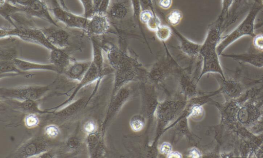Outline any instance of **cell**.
<instances>
[{
  "label": "cell",
  "instance_id": "cell-33",
  "mask_svg": "<svg viewBox=\"0 0 263 158\" xmlns=\"http://www.w3.org/2000/svg\"><path fill=\"white\" fill-rule=\"evenodd\" d=\"M160 152L165 155H168L172 152V146L169 143L164 142L160 147Z\"/></svg>",
  "mask_w": 263,
  "mask_h": 158
},
{
  "label": "cell",
  "instance_id": "cell-21",
  "mask_svg": "<svg viewBox=\"0 0 263 158\" xmlns=\"http://www.w3.org/2000/svg\"><path fill=\"white\" fill-rule=\"evenodd\" d=\"M83 8V16L89 18L96 12L95 0H79Z\"/></svg>",
  "mask_w": 263,
  "mask_h": 158
},
{
  "label": "cell",
  "instance_id": "cell-11",
  "mask_svg": "<svg viewBox=\"0 0 263 158\" xmlns=\"http://www.w3.org/2000/svg\"><path fill=\"white\" fill-rule=\"evenodd\" d=\"M91 64V61H71L63 73L68 79L79 82L84 77Z\"/></svg>",
  "mask_w": 263,
  "mask_h": 158
},
{
  "label": "cell",
  "instance_id": "cell-36",
  "mask_svg": "<svg viewBox=\"0 0 263 158\" xmlns=\"http://www.w3.org/2000/svg\"><path fill=\"white\" fill-rule=\"evenodd\" d=\"M189 155L192 157H200V152L196 149H193L190 151Z\"/></svg>",
  "mask_w": 263,
  "mask_h": 158
},
{
  "label": "cell",
  "instance_id": "cell-37",
  "mask_svg": "<svg viewBox=\"0 0 263 158\" xmlns=\"http://www.w3.org/2000/svg\"><path fill=\"white\" fill-rule=\"evenodd\" d=\"M202 108L199 106H196L193 109L192 114L194 116H199L202 112Z\"/></svg>",
  "mask_w": 263,
  "mask_h": 158
},
{
  "label": "cell",
  "instance_id": "cell-18",
  "mask_svg": "<svg viewBox=\"0 0 263 158\" xmlns=\"http://www.w3.org/2000/svg\"><path fill=\"white\" fill-rule=\"evenodd\" d=\"M1 15L8 21L13 27L15 24L12 16L17 13H25V8L15 6L7 0H1Z\"/></svg>",
  "mask_w": 263,
  "mask_h": 158
},
{
  "label": "cell",
  "instance_id": "cell-7",
  "mask_svg": "<svg viewBox=\"0 0 263 158\" xmlns=\"http://www.w3.org/2000/svg\"><path fill=\"white\" fill-rule=\"evenodd\" d=\"M102 77H102L100 74L97 67L91 61V64L89 70L83 79L79 82L78 84L77 85L76 87L74 88L68 98L63 102L62 103L54 107L48 109V110L50 111L56 110L61 107H63V106L69 104L72 101L73 99L76 96L78 92L81 90V88L86 85L90 84L95 81H97L98 82H97V84H96V87L93 91V94H95L96 91H97V86L99 85V82L100 81Z\"/></svg>",
  "mask_w": 263,
  "mask_h": 158
},
{
  "label": "cell",
  "instance_id": "cell-26",
  "mask_svg": "<svg viewBox=\"0 0 263 158\" xmlns=\"http://www.w3.org/2000/svg\"><path fill=\"white\" fill-rule=\"evenodd\" d=\"M158 38L161 41L166 40L171 35V28L166 26H160L156 31Z\"/></svg>",
  "mask_w": 263,
  "mask_h": 158
},
{
  "label": "cell",
  "instance_id": "cell-38",
  "mask_svg": "<svg viewBox=\"0 0 263 158\" xmlns=\"http://www.w3.org/2000/svg\"><path fill=\"white\" fill-rule=\"evenodd\" d=\"M168 157H177V158H179V157H181L182 156H181V154L177 152V151H174V152H173L172 151L167 156Z\"/></svg>",
  "mask_w": 263,
  "mask_h": 158
},
{
  "label": "cell",
  "instance_id": "cell-25",
  "mask_svg": "<svg viewBox=\"0 0 263 158\" xmlns=\"http://www.w3.org/2000/svg\"><path fill=\"white\" fill-rule=\"evenodd\" d=\"M24 121L25 126L29 129L37 127L40 123L37 114H27L24 118Z\"/></svg>",
  "mask_w": 263,
  "mask_h": 158
},
{
  "label": "cell",
  "instance_id": "cell-5",
  "mask_svg": "<svg viewBox=\"0 0 263 158\" xmlns=\"http://www.w3.org/2000/svg\"><path fill=\"white\" fill-rule=\"evenodd\" d=\"M51 14L54 18L71 29L85 31L88 18L79 15L63 8L59 0H46Z\"/></svg>",
  "mask_w": 263,
  "mask_h": 158
},
{
  "label": "cell",
  "instance_id": "cell-24",
  "mask_svg": "<svg viewBox=\"0 0 263 158\" xmlns=\"http://www.w3.org/2000/svg\"><path fill=\"white\" fill-rule=\"evenodd\" d=\"M44 133L46 137L53 139L59 137L60 129L57 125L50 124L44 128Z\"/></svg>",
  "mask_w": 263,
  "mask_h": 158
},
{
  "label": "cell",
  "instance_id": "cell-2",
  "mask_svg": "<svg viewBox=\"0 0 263 158\" xmlns=\"http://www.w3.org/2000/svg\"><path fill=\"white\" fill-rule=\"evenodd\" d=\"M9 37H16L23 41L43 47L49 51L57 48L49 41L41 28L33 26H1V39Z\"/></svg>",
  "mask_w": 263,
  "mask_h": 158
},
{
  "label": "cell",
  "instance_id": "cell-6",
  "mask_svg": "<svg viewBox=\"0 0 263 158\" xmlns=\"http://www.w3.org/2000/svg\"><path fill=\"white\" fill-rule=\"evenodd\" d=\"M49 149L47 140L43 136H34L23 143L16 150V157H36L42 153Z\"/></svg>",
  "mask_w": 263,
  "mask_h": 158
},
{
  "label": "cell",
  "instance_id": "cell-17",
  "mask_svg": "<svg viewBox=\"0 0 263 158\" xmlns=\"http://www.w3.org/2000/svg\"><path fill=\"white\" fill-rule=\"evenodd\" d=\"M226 57H231L235 60H241L254 66H263V52H250L241 54H221Z\"/></svg>",
  "mask_w": 263,
  "mask_h": 158
},
{
  "label": "cell",
  "instance_id": "cell-16",
  "mask_svg": "<svg viewBox=\"0 0 263 158\" xmlns=\"http://www.w3.org/2000/svg\"><path fill=\"white\" fill-rule=\"evenodd\" d=\"M89 38L91 43L92 52L91 61L98 69L101 76L103 77L104 75L103 48L97 37L91 36Z\"/></svg>",
  "mask_w": 263,
  "mask_h": 158
},
{
  "label": "cell",
  "instance_id": "cell-32",
  "mask_svg": "<svg viewBox=\"0 0 263 158\" xmlns=\"http://www.w3.org/2000/svg\"><path fill=\"white\" fill-rule=\"evenodd\" d=\"M154 14L149 10H143L140 12L139 18L141 22L146 24Z\"/></svg>",
  "mask_w": 263,
  "mask_h": 158
},
{
  "label": "cell",
  "instance_id": "cell-12",
  "mask_svg": "<svg viewBox=\"0 0 263 158\" xmlns=\"http://www.w3.org/2000/svg\"><path fill=\"white\" fill-rule=\"evenodd\" d=\"M86 146L90 157H99L103 155L104 145L103 134L98 130L88 134L86 138Z\"/></svg>",
  "mask_w": 263,
  "mask_h": 158
},
{
  "label": "cell",
  "instance_id": "cell-29",
  "mask_svg": "<svg viewBox=\"0 0 263 158\" xmlns=\"http://www.w3.org/2000/svg\"><path fill=\"white\" fill-rule=\"evenodd\" d=\"M146 25L149 30L156 32L161 26V21L157 16L154 15Z\"/></svg>",
  "mask_w": 263,
  "mask_h": 158
},
{
  "label": "cell",
  "instance_id": "cell-10",
  "mask_svg": "<svg viewBox=\"0 0 263 158\" xmlns=\"http://www.w3.org/2000/svg\"><path fill=\"white\" fill-rule=\"evenodd\" d=\"M88 100L85 98H81L73 102H71L58 111H52V114L57 121L64 122L79 114L85 107Z\"/></svg>",
  "mask_w": 263,
  "mask_h": 158
},
{
  "label": "cell",
  "instance_id": "cell-28",
  "mask_svg": "<svg viewBox=\"0 0 263 158\" xmlns=\"http://www.w3.org/2000/svg\"><path fill=\"white\" fill-rule=\"evenodd\" d=\"M37 0H7L9 3L25 9L32 6Z\"/></svg>",
  "mask_w": 263,
  "mask_h": 158
},
{
  "label": "cell",
  "instance_id": "cell-9",
  "mask_svg": "<svg viewBox=\"0 0 263 158\" xmlns=\"http://www.w3.org/2000/svg\"><path fill=\"white\" fill-rule=\"evenodd\" d=\"M41 29L49 41L55 48L64 50L69 46L70 34L60 26L52 25L50 27Z\"/></svg>",
  "mask_w": 263,
  "mask_h": 158
},
{
  "label": "cell",
  "instance_id": "cell-20",
  "mask_svg": "<svg viewBox=\"0 0 263 158\" xmlns=\"http://www.w3.org/2000/svg\"><path fill=\"white\" fill-rule=\"evenodd\" d=\"M13 59L1 60V78H2L3 75L10 73L16 74L17 75H22L24 76L30 75L31 74L30 72H25L20 70L15 65V64L13 62Z\"/></svg>",
  "mask_w": 263,
  "mask_h": 158
},
{
  "label": "cell",
  "instance_id": "cell-14",
  "mask_svg": "<svg viewBox=\"0 0 263 158\" xmlns=\"http://www.w3.org/2000/svg\"><path fill=\"white\" fill-rule=\"evenodd\" d=\"M49 60L58 69L59 73H63L72 60L63 49L56 48L50 51Z\"/></svg>",
  "mask_w": 263,
  "mask_h": 158
},
{
  "label": "cell",
  "instance_id": "cell-23",
  "mask_svg": "<svg viewBox=\"0 0 263 158\" xmlns=\"http://www.w3.org/2000/svg\"><path fill=\"white\" fill-rule=\"evenodd\" d=\"M183 15L181 11L175 9L172 10L167 15L168 22L173 26H177L181 21Z\"/></svg>",
  "mask_w": 263,
  "mask_h": 158
},
{
  "label": "cell",
  "instance_id": "cell-27",
  "mask_svg": "<svg viewBox=\"0 0 263 158\" xmlns=\"http://www.w3.org/2000/svg\"><path fill=\"white\" fill-rule=\"evenodd\" d=\"M82 129L86 133V134L94 132L98 130L97 124L93 120H87L84 123Z\"/></svg>",
  "mask_w": 263,
  "mask_h": 158
},
{
  "label": "cell",
  "instance_id": "cell-34",
  "mask_svg": "<svg viewBox=\"0 0 263 158\" xmlns=\"http://www.w3.org/2000/svg\"><path fill=\"white\" fill-rule=\"evenodd\" d=\"M172 4V0H158V6L163 9H169Z\"/></svg>",
  "mask_w": 263,
  "mask_h": 158
},
{
  "label": "cell",
  "instance_id": "cell-30",
  "mask_svg": "<svg viewBox=\"0 0 263 158\" xmlns=\"http://www.w3.org/2000/svg\"><path fill=\"white\" fill-rule=\"evenodd\" d=\"M253 45L256 50L263 52V34L255 35L253 37Z\"/></svg>",
  "mask_w": 263,
  "mask_h": 158
},
{
  "label": "cell",
  "instance_id": "cell-13",
  "mask_svg": "<svg viewBox=\"0 0 263 158\" xmlns=\"http://www.w3.org/2000/svg\"><path fill=\"white\" fill-rule=\"evenodd\" d=\"M15 65L21 71L30 72L31 71H48L58 73L57 67L52 63H40L17 57L13 59Z\"/></svg>",
  "mask_w": 263,
  "mask_h": 158
},
{
  "label": "cell",
  "instance_id": "cell-35",
  "mask_svg": "<svg viewBox=\"0 0 263 158\" xmlns=\"http://www.w3.org/2000/svg\"><path fill=\"white\" fill-rule=\"evenodd\" d=\"M55 157V153L50 150H48L40 154L36 157L38 158H53Z\"/></svg>",
  "mask_w": 263,
  "mask_h": 158
},
{
  "label": "cell",
  "instance_id": "cell-31",
  "mask_svg": "<svg viewBox=\"0 0 263 158\" xmlns=\"http://www.w3.org/2000/svg\"><path fill=\"white\" fill-rule=\"evenodd\" d=\"M144 125V122L139 117H134L130 121L132 128L135 131H140Z\"/></svg>",
  "mask_w": 263,
  "mask_h": 158
},
{
  "label": "cell",
  "instance_id": "cell-3",
  "mask_svg": "<svg viewBox=\"0 0 263 158\" xmlns=\"http://www.w3.org/2000/svg\"><path fill=\"white\" fill-rule=\"evenodd\" d=\"M262 8L261 5L255 3L243 20L229 34L222 38L217 47L219 55L232 43L245 36L253 37L255 33V21Z\"/></svg>",
  "mask_w": 263,
  "mask_h": 158
},
{
  "label": "cell",
  "instance_id": "cell-19",
  "mask_svg": "<svg viewBox=\"0 0 263 158\" xmlns=\"http://www.w3.org/2000/svg\"><path fill=\"white\" fill-rule=\"evenodd\" d=\"M127 12V8L124 4L115 2L109 4L106 13L109 18L119 20L124 18Z\"/></svg>",
  "mask_w": 263,
  "mask_h": 158
},
{
  "label": "cell",
  "instance_id": "cell-22",
  "mask_svg": "<svg viewBox=\"0 0 263 158\" xmlns=\"http://www.w3.org/2000/svg\"><path fill=\"white\" fill-rule=\"evenodd\" d=\"M82 144V139L80 136L75 134L70 137L66 141L65 147L70 151L78 150Z\"/></svg>",
  "mask_w": 263,
  "mask_h": 158
},
{
  "label": "cell",
  "instance_id": "cell-8",
  "mask_svg": "<svg viewBox=\"0 0 263 158\" xmlns=\"http://www.w3.org/2000/svg\"><path fill=\"white\" fill-rule=\"evenodd\" d=\"M88 18V22L84 32L89 37L102 36L109 30L110 21L106 12L97 11Z\"/></svg>",
  "mask_w": 263,
  "mask_h": 158
},
{
  "label": "cell",
  "instance_id": "cell-4",
  "mask_svg": "<svg viewBox=\"0 0 263 158\" xmlns=\"http://www.w3.org/2000/svg\"><path fill=\"white\" fill-rule=\"evenodd\" d=\"M50 85H23L11 87H1V99L24 101H37L43 97L50 89Z\"/></svg>",
  "mask_w": 263,
  "mask_h": 158
},
{
  "label": "cell",
  "instance_id": "cell-1",
  "mask_svg": "<svg viewBox=\"0 0 263 158\" xmlns=\"http://www.w3.org/2000/svg\"><path fill=\"white\" fill-rule=\"evenodd\" d=\"M222 24L217 20L210 26L199 52L203 57L204 62L202 75L207 72L218 73L226 80L217 51V47L222 38Z\"/></svg>",
  "mask_w": 263,
  "mask_h": 158
},
{
  "label": "cell",
  "instance_id": "cell-15",
  "mask_svg": "<svg viewBox=\"0 0 263 158\" xmlns=\"http://www.w3.org/2000/svg\"><path fill=\"white\" fill-rule=\"evenodd\" d=\"M10 100L12 102V106L13 107L26 114H52L53 112L48 109H41L36 101L31 100H26L24 101Z\"/></svg>",
  "mask_w": 263,
  "mask_h": 158
}]
</instances>
